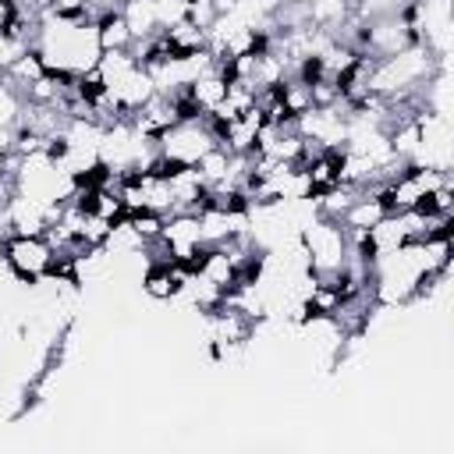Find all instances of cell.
Returning a JSON list of instances; mask_svg holds the SVG:
<instances>
[{
	"label": "cell",
	"mask_w": 454,
	"mask_h": 454,
	"mask_svg": "<svg viewBox=\"0 0 454 454\" xmlns=\"http://www.w3.org/2000/svg\"><path fill=\"white\" fill-rule=\"evenodd\" d=\"M0 255H4L7 270H11L21 284L35 287V284H43V277H46V262H50V255H53V245H50L43 234H4V238H0Z\"/></svg>",
	"instance_id": "6da1fadb"
},
{
	"label": "cell",
	"mask_w": 454,
	"mask_h": 454,
	"mask_svg": "<svg viewBox=\"0 0 454 454\" xmlns=\"http://www.w3.org/2000/svg\"><path fill=\"white\" fill-rule=\"evenodd\" d=\"M213 145H216V142L209 138V131H206L202 121H199V124H174V128H167V131L156 138V149H160L163 156L184 163V167H195Z\"/></svg>",
	"instance_id": "7a4b0ae2"
},
{
	"label": "cell",
	"mask_w": 454,
	"mask_h": 454,
	"mask_svg": "<svg viewBox=\"0 0 454 454\" xmlns=\"http://www.w3.org/2000/svg\"><path fill=\"white\" fill-rule=\"evenodd\" d=\"M0 216H4L7 234H46V227H50V223H46V209H43V202L25 199V195H14Z\"/></svg>",
	"instance_id": "3957f363"
},
{
	"label": "cell",
	"mask_w": 454,
	"mask_h": 454,
	"mask_svg": "<svg viewBox=\"0 0 454 454\" xmlns=\"http://www.w3.org/2000/svg\"><path fill=\"white\" fill-rule=\"evenodd\" d=\"M96 21V39H99V50H128L135 39H131V28L121 14V7H103L92 14Z\"/></svg>",
	"instance_id": "277c9868"
},
{
	"label": "cell",
	"mask_w": 454,
	"mask_h": 454,
	"mask_svg": "<svg viewBox=\"0 0 454 454\" xmlns=\"http://www.w3.org/2000/svg\"><path fill=\"white\" fill-rule=\"evenodd\" d=\"M305 11H309V25L330 32L333 39L340 35V28L348 25V18L355 14L348 0H312V4H305Z\"/></svg>",
	"instance_id": "5b68a950"
},
{
	"label": "cell",
	"mask_w": 454,
	"mask_h": 454,
	"mask_svg": "<svg viewBox=\"0 0 454 454\" xmlns=\"http://www.w3.org/2000/svg\"><path fill=\"white\" fill-rule=\"evenodd\" d=\"M163 35H167V43H170V50H174L177 60H184V57H192V53H199V50L209 46V32L199 28V25L188 21V18L177 21V25H170V28H163Z\"/></svg>",
	"instance_id": "8992f818"
},
{
	"label": "cell",
	"mask_w": 454,
	"mask_h": 454,
	"mask_svg": "<svg viewBox=\"0 0 454 454\" xmlns=\"http://www.w3.org/2000/svg\"><path fill=\"white\" fill-rule=\"evenodd\" d=\"M387 216V209H383V202L376 199V195H369V192H362L348 209H344V216H340V223H344V231H369V227H376L380 220Z\"/></svg>",
	"instance_id": "52a82bcc"
},
{
	"label": "cell",
	"mask_w": 454,
	"mask_h": 454,
	"mask_svg": "<svg viewBox=\"0 0 454 454\" xmlns=\"http://www.w3.org/2000/svg\"><path fill=\"white\" fill-rule=\"evenodd\" d=\"M121 14L131 28V39H149L153 32H160V21H156V0H124L121 4Z\"/></svg>",
	"instance_id": "ba28073f"
},
{
	"label": "cell",
	"mask_w": 454,
	"mask_h": 454,
	"mask_svg": "<svg viewBox=\"0 0 454 454\" xmlns=\"http://www.w3.org/2000/svg\"><path fill=\"white\" fill-rule=\"evenodd\" d=\"M223 96H227V82L220 78L216 67H209V71H202L199 78H192V99L199 103L202 114H213V110L223 103Z\"/></svg>",
	"instance_id": "9c48e42d"
},
{
	"label": "cell",
	"mask_w": 454,
	"mask_h": 454,
	"mask_svg": "<svg viewBox=\"0 0 454 454\" xmlns=\"http://www.w3.org/2000/svg\"><path fill=\"white\" fill-rule=\"evenodd\" d=\"M280 103H284V110L291 117H301L305 110H312V89L294 82V78H284L280 82Z\"/></svg>",
	"instance_id": "30bf717a"
},
{
	"label": "cell",
	"mask_w": 454,
	"mask_h": 454,
	"mask_svg": "<svg viewBox=\"0 0 454 454\" xmlns=\"http://www.w3.org/2000/svg\"><path fill=\"white\" fill-rule=\"evenodd\" d=\"M199 174L209 181V184H216V181H227V170H231V153L223 149V145H213L199 163Z\"/></svg>",
	"instance_id": "8fae6325"
},
{
	"label": "cell",
	"mask_w": 454,
	"mask_h": 454,
	"mask_svg": "<svg viewBox=\"0 0 454 454\" xmlns=\"http://www.w3.org/2000/svg\"><path fill=\"white\" fill-rule=\"evenodd\" d=\"M124 216H128L131 231H135L142 241L160 238V234H163V223H167V216H163V213H153V209H138V213H124Z\"/></svg>",
	"instance_id": "7c38bea8"
},
{
	"label": "cell",
	"mask_w": 454,
	"mask_h": 454,
	"mask_svg": "<svg viewBox=\"0 0 454 454\" xmlns=\"http://www.w3.org/2000/svg\"><path fill=\"white\" fill-rule=\"evenodd\" d=\"M18 110H21V96L11 89V82H7L4 71H0V128H14Z\"/></svg>",
	"instance_id": "4fadbf2b"
},
{
	"label": "cell",
	"mask_w": 454,
	"mask_h": 454,
	"mask_svg": "<svg viewBox=\"0 0 454 454\" xmlns=\"http://www.w3.org/2000/svg\"><path fill=\"white\" fill-rule=\"evenodd\" d=\"M184 14H188V4L184 0H156V21H160V28H170V25L184 21Z\"/></svg>",
	"instance_id": "5bb4252c"
},
{
	"label": "cell",
	"mask_w": 454,
	"mask_h": 454,
	"mask_svg": "<svg viewBox=\"0 0 454 454\" xmlns=\"http://www.w3.org/2000/svg\"><path fill=\"white\" fill-rule=\"evenodd\" d=\"M216 14H234L238 11V0H209Z\"/></svg>",
	"instance_id": "9a60e30c"
},
{
	"label": "cell",
	"mask_w": 454,
	"mask_h": 454,
	"mask_svg": "<svg viewBox=\"0 0 454 454\" xmlns=\"http://www.w3.org/2000/svg\"><path fill=\"white\" fill-rule=\"evenodd\" d=\"M7 11H11V7H7V0H0V25H4V18H7Z\"/></svg>",
	"instance_id": "2e32d148"
},
{
	"label": "cell",
	"mask_w": 454,
	"mask_h": 454,
	"mask_svg": "<svg viewBox=\"0 0 454 454\" xmlns=\"http://www.w3.org/2000/svg\"><path fill=\"white\" fill-rule=\"evenodd\" d=\"M291 4H312V0H291Z\"/></svg>",
	"instance_id": "e0dca14e"
}]
</instances>
